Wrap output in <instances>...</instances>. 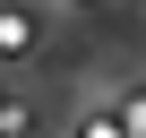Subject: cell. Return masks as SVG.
<instances>
[{
	"label": "cell",
	"mask_w": 146,
	"mask_h": 138,
	"mask_svg": "<svg viewBox=\"0 0 146 138\" xmlns=\"http://www.w3.org/2000/svg\"><path fill=\"white\" fill-rule=\"evenodd\" d=\"M26 35H35L26 9H0V52H26Z\"/></svg>",
	"instance_id": "6da1fadb"
}]
</instances>
